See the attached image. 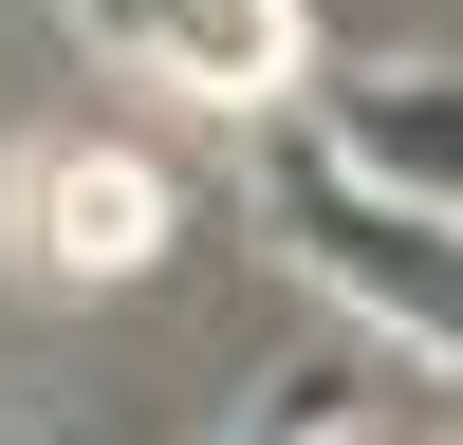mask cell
I'll return each mask as SVG.
<instances>
[{"mask_svg": "<svg viewBox=\"0 0 463 445\" xmlns=\"http://www.w3.org/2000/svg\"><path fill=\"white\" fill-rule=\"evenodd\" d=\"M260 222H279V260L334 297L353 334H390L427 390H463V222H427V204H390V185H353L316 130L260 167Z\"/></svg>", "mask_w": 463, "mask_h": 445, "instance_id": "1", "label": "cell"}, {"mask_svg": "<svg viewBox=\"0 0 463 445\" xmlns=\"http://www.w3.org/2000/svg\"><path fill=\"white\" fill-rule=\"evenodd\" d=\"M74 37L111 74H148V93H204V111H279L316 74V19L297 0H74Z\"/></svg>", "mask_w": 463, "mask_h": 445, "instance_id": "2", "label": "cell"}, {"mask_svg": "<svg viewBox=\"0 0 463 445\" xmlns=\"http://www.w3.org/2000/svg\"><path fill=\"white\" fill-rule=\"evenodd\" d=\"M19 241H37V279H148L167 260V167L148 148H37L19 167Z\"/></svg>", "mask_w": 463, "mask_h": 445, "instance_id": "3", "label": "cell"}, {"mask_svg": "<svg viewBox=\"0 0 463 445\" xmlns=\"http://www.w3.org/2000/svg\"><path fill=\"white\" fill-rule=\"evenodd\" d=\"M316 148L353 185H390V204L463 222V56H408V74H353V93L316 111Z\"/></svg>", "mask_w": 463, "mask_h": 445, "instance_id": "4", "label": "cell"}, {"mask_svg": "<svg viewBox=\"0 0 463 445\" xmlns=\"http://www.w3.org/2000/svg\"><path fill=\"white\" fill-rule=\"evenodd\" d=\"M316 445H463V427H427V408H390V390H371L353 427H316Z\"/></svg>", "mask_w": 463, "mask_h": 445, "instance_id": "5", "label": "cell"}]
</instances>
